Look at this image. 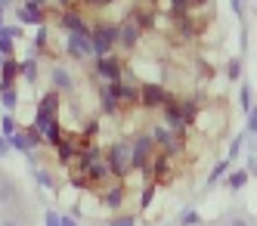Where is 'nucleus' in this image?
<instances>
[{"mask_svg":"<svg viewBox=\"0 0 257 226\" xmlns=\"http://www.w3.org/2000/svg\"><path fill=\"white\" fill-rule=\"evenodd\" d=\"M137 220L131 217V214H124V217H112V220H108V226H134Z\"/></svg>","mask_w":257,"mask_h":226,"instance_id":"nucleus-11","label":"nucleus"},{"mask_svg":"<svg viewBox=\"0 0 257 226\" xmlns=\"http://www.w3.org/2000/svg\"><path fill=\"white\" fill-rule=\"evenodd\" d=\"M108 171L118 174V177H127V171H131V146L127 143H115L112 149H108Z\"/></svg>","mask_w":257,"mask_h":226,"instance_id":"nucleus-1","label":"nucleus"},{"mask_svg":"<svg viewBox=\"0 0 257 226\" xmlns=\"http://www.w3.org/2000/svg\"><path fill=\"white\" fill-rule=\"evenodd\" d=\"M4 105H7V108L16 105V93H13V90H4Z\"/></svg>","mask_w":257,"mask_h":226,"instance_id":"nucleus-14","label":"nucleus"},{"mask_svg":"<svg viewBox=\"0 0 257 226\" xmlns=\"http://www.w3.org/2000/svg\"><path fill=\"white\" fill-rule=\"evenodd\" d=\"M13 130H16L13 118H4V134H7V137H13Z\"/></svg>","mask_w":257,"mask_h":226,"instance_id":"nucleus-15","label":"nucleus"},{"mask_svg":"<svg viewBox=\"0 0 257 226\" xmlns=\"http://www.w3.org/2000/svg\"><path fill=\"white\" fill-rule=\"evenodd\" d=\"M50 84L56 87V90H75V78L68 74L65 65H53L50 68Z\"/></svg>","mask_w":257,"mask_h":226,"instance_id":"nucleus-5","label":"nucleus"},{"mask_svg":"<svg viewBox=\"0 0 257 226\" xmlns=\"http://www.w3.org/2000/svg\"><path fill=\"white\" fill-rule=\"evenodd\" d=\"M10 152V143H7V137H0V155H7Z\"/></svg>","mask_w":257,"mask_h":226,"instance_id":"nucleus-17","label":"nucleus"},{"mask_svg":"<svg viewBox=\"0 0 257 226\" xmlns=\"http://www.w3.org/2000/svg\"><path fill=\"white\" fill-rule=\"evenodd\" d=\"M121 192H124V189H118V186H115V189L108 192V198H105V201H108V204H118V201H121Z\"/></svg>","mask_w":257,"mask_h":226,"instance_id":"nucleus-13","label":"nucleus"},{"mask_svg":"<svg viewBox=\"0 0 257 226\" xmlns=\"http://www.w3.org/2000/svg\"><path fill=\"white\" fill-rule=\"evenodd\" d=\"M96 74L105 81H121V62L108 59V56H96Z\"/></svg>","mask_w":257,"mask_h":226,"instance_id":"nucleus-4","label":"nucleus"},{"mask_svg":"<svg viewBox=\"0 0 257 226\" xmlns=\"http://www.w3.org/2000/svg\"><path fill=\"white\" fill-rule=\"evenodd\" d=\"M180 223H183V226H201V217H198L195 211H183Z\"/></svg>","mask_w":257,"mask_h":226,"instance_id":"nucleus-9","label":"nucleus"},{"mask_svg":"<svg viewBox=\"0 0 257 226\" xmlns=\"http://www.w3.org/2000/svg\"><path fill=\"white\" fill-rule=\"evenodd\" d=\"M220 226H257V223H254V217L248 211H235L232 217H226V223H220Z\"/></svg>","mask_w":257,"mask_h":226,"instance_id":"nucleus-6","label":"nucleus"},{"mask_svg":"<svg viewBox=\"0 0 257 226\" xmlns=\"http://www.w3.org/2000/svg\"><path fill=\"white\" fill-rule=\"evenodd\" d=\"M62 220V226H78V220H71V217H59Z\"/></svg>","mask_w":257,"mask_h":226,"instance_id":"nucleus-18","label":"nucleus"},{"mask_svg":"<svg viewBox=\"0 0 257 226\" xmlns=\"http://www.w3.org/2000/svg\"><path fill=\"white\" fill-rule=\"evenodd\" d=\"M245 180H248V174H245V171L232 174V177H229V189H238V186H245Z\"/></svg>","mask_w":257,"mask_h":226,"instance_id":"nucleus-10","label":"nucleus"},{"mask_svg":"<svg viewBox=\"0 0 257 226\" xmlns=\"http://www.w3.org/2000/svg\"><path fill=\"white\" fill-rule=\"evenodd\" d=\"M0 226H19V220H13V217L7 214V217H0Z\"/></svg>","mask_w":257,"mask_h":226,"instance_id":"nucleus-16","label":"nucleus"},{"mask_svg":"<svg viewBox=\"0 0 257 226\" xmlns=\"http://www.w3.org/2000/svg\"><path fill=\"white\" fill-rule=\"evenodd\" d=\"M19 19H22V22H41V10L38 7H19Z\"/></svg>","mask_w":257,"mask_h":226,"instance_id":"nucleus-7","label":"nucleus"},{"mask_svg":"<svg viewBox=\"0 0 257 226\" xmlns=\"http://www.w3.org/2000/svg\"><path fill=\"white\" fill-rule=\"evenodd\" d=\"M19 74H25L28 81H34V78H38V62H34V59H25V62H19Z\"/></svg>","mask_w":257,"mask_h":226,"instance_id":"nucleus-8","label":"nucleus"},{"mask_svg":"<svg viewBox=\"0 0 257 226\" xmlns=\"http://www.w3.org/2000/svg\"><path fill=\"white\" fill-rule=\"evenodd\" d=\"M47 226H62V220H59V214L56 211H47V220H44Z\"/></svg>","mask_w":257,"mask_h":226,"instance_id":"nucleus-12","label":"nucleus"},{"mask_svg":"<svg viewBox=\"0 0 257 226\" xmlns=\"http://www.w3.org/2000/svg\"><path fill=\"white\" fill-rule=\"evenodd\" d=\"M140 99L146 105H164V102H171V93L164 90V87H158V84H146L140 90Z\"/></svg>","mask_w":257,"mask_h":226,"instance_id":"nucleus-3","label":"nucleus"},{"mask_svg":"<svg viewBox=\"0 0 257 226\" xmlns=\"http://www.w3.org/2000/svg\"><path fill=\"white\" fill-rule=\"evenodd\" d=\"M149 155H152V137H140L134 146H131V167L149 174Z\"/></svg>","mask_w":257,"mask_h":226,"instance_id":"nucleus-2","label":"nucleus"}]
</instances>
